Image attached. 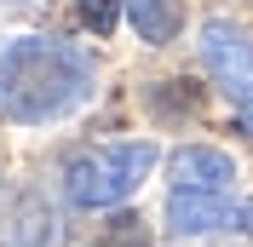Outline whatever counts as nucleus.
Masks as SVG:
<instances>
[{"instance_id": "1", "label": "nucleus", "mask_w": 253, "mask_h": 247, "mask_svg": "<svg viewBox=\"0 0 253 247\" xmlns=\"http://www.w3.org/2000/svg\"><path fill=\"white\" fill-rule=\"evenodd\" d=\"M92 98V58L52 35H17L0 46V115L23 126L58 121Z\"/></svg>"}, {"instance_id": "2", "label": "nucleus", "mask_w": 253, "mask_h": 247, "mask_svg": "<svg viewBox=\"0 0 253 247\" xmlns=\"http://www.w3.org/2000/svg\"><path fill=\"white\" fill-rule=\"evenodd\" d=\"M150 167H156V144L92 150V155H81V161H69L63 196L75 201V207H115V201H126L144 178H150Z\"/></svg>"}, {"instance_id": "3", "label": "nucleus", "mask_w": 253, "mask_h": 247, "mask_svg": "<svg viewBox=\"0 0 253 247\" xmlns=\"http://www.w3.org/2000/svg\"><path fill=\"white\" fill-rule=\"evenodd\" d=\"M202 58H207V69L219 81H248L253 75V41H248V29H236V23H224V17H213L202 29Z\"/></svg>"}, {"instance_id": "4", "label": "nucleus", "mask_w": 253, "mask_h": 247, "mask_svg": "<svg viewBox=\"0 0 253 247\" xmlns=\"http://www.w3.org/2000/svg\"><path fill=\"white\" fill-rule=\"evenodd\" d=\"M230 178H236V161H230L224 150L184 144V150L173 155V190H213V196H224Z\"/></svg>"}, {"instance_id": "5", "label": "nucleus", "mask_w": 253, "mask_h": 247, "mask_svg": "<svg viewBox=\"0 0 253 247\" xmlns=\"http://www.w3.org/2000/svg\"><path fill=\"white\" fill-rule=\"evenodd\" d=\"M230 218V201L213 196V190H173L167 196V224L173 236H207Z\"/></svg>"}, {"instance_id": "6", "label": "nucleus", "mask_w": 253, "mask_h": 247, "mask_svg": "<svg viewBox=\"0 0 253 247\" xmlns=\"http://www.w3.org/2000/svg\"><path fill=\"white\" fill-rule=\"evenodd\" d=\"M126 17H132L138 41H150V46H167L184 29V6L178 0H126Z\"/></svg>"}, {"instance_id": "7", "label": "nucleus", "mask_w": 253, "mask_h": 247, "mask_svg": "<svg viewBox=\"0 0 253 247\" xmlns=\"http://www.w3.org/2000/svg\"><path fill=\"white\" fill-rule=\"evenodd\" d=\"M92 247H150V230L138 213H115L104 224V236H92Z\"/></svg>"}, {"instance_id": "8", "label": "nucleus", "mask_w": 253, "mask_h": 247, "mask_svg": "<svg viewBox=\"0 0 253 247\" xmlns=\"http://www.w3.org/2000/svg\"><path fill=\"white\" fill-rule=\"evenodd\" d=\"M75 12H81V23L92 35H110L115 17H121V0H75Z\"/></svg>"}, {"instance_id": "9", "label": "nucleus", "mask_w": 253, "mask_h": 247, "mask_svg": "<svg viewBox=\"0 0 253 247\" xmlns=\"http://www.w3.org/2000/svg\"><path fill=\"white\" fill-rule=\"evenodd\" d=\"M236 104H242V132H253V81L236 86Z\"/></svg>"}, {"instance_id": "10", "label": "nucleus", "mask_w": 253, "mask_h": 247, "mask_svg": "<svg viewBox=\"0 0 253 247\" xmlns=\"http://www.w3.org/2000/svg\"><path fill=\"white\" fill-rule=\"evenodd\" d=\"M236 224H242V230L253 236V201H242V207H236Z\"/></svg>"}]
</instances>
